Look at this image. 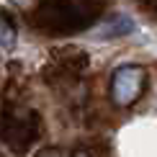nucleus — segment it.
<instances>
[{"label": "nucleus", "mask_w": 157, "mask_h": 157, "mask_svg": "<svg viewBox=\"0 0 157 157\" xmlns=\"http://www.w3.org/2000/svg\"><path fill=\"white\" fill-rule=\"evenodd\" d=\"M142 85H144V72L139 67H132V64H124L113 72V82H111V93H113V101L119 103L121 108L132 106L136 98L142 95Z\"/></svg>", "instance_id": "obj_1"}, {"label": "nucleus", "mask_w": 157, "mask_h": 157, "mask_svg": "<svg viewBox=\"0 0 157 157\" xmlns=\"http://www.w3.org/2000/svg\"><path fill=\"white\" fill-rule=\"evenodd\" d=\"M134 31V26L132 21H129L126 16H116V18H111V21L106 26H101V31H95L93 36H101V39H108V36H121V34H132Z\"/></svg>", "instance_id": "obj_2"}, {"label": "nucleus", "mask_w": 157, "mask_h": 157, "mask_svg": "<svg viewBox=\"0 0 157 157\" xmlns=\"http://www.w3.org/2000/svg\"><path fill=\"white\" fill-rule=\"evenodd\" d=\"M13 41H16V36H13V26L8 18H3V52H10Z\"/></svg>", "instance_id": "obj_3"}, {"label": "nucleus", "mask_w": 157, "mask_h": 157, "mask_svg": "<svg viewBox=\"0 0 157 157\" xmlns=\"http://www.w3.org/2000/svg\"><path fill=\"white\" fill-rule=\"evenodd\" d=\"M75 157H88V155H85V152H77V155H75Z\"/></svg>", "instance_id": "obj_4"}]
</instances>
